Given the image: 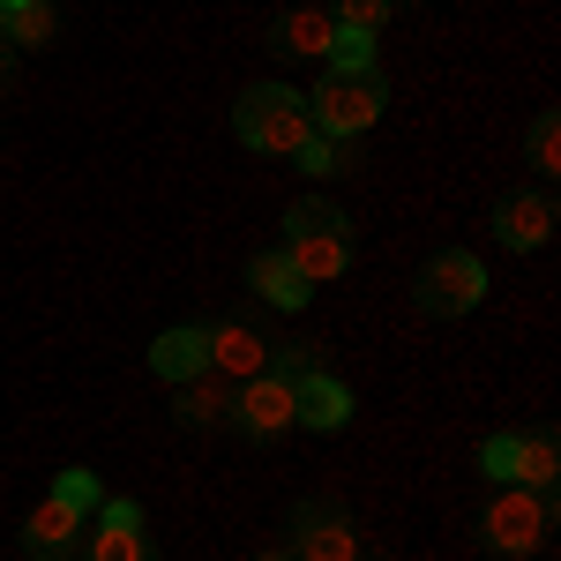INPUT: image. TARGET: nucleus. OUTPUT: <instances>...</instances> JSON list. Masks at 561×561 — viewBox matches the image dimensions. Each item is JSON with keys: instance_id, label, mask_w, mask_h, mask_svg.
<instances>
[{"instance_id": "1", "label": "nucleus", "mask_w": 561, "mask_h": 561, "mask_svg": "<svg viewBox=\"0 0 561 561\" xmlns=\"http://www.w3.org/2000/svg\"><path fill=\"white\" fill-rule=\"evenodd\" d=\"M232 128H240V142H248V150H262V158H293L307 135H314V113H307L300 90L255 83V90H240V105H232Z\"/></svg>"}, {"instance_id": "2", "label": "nucleus", "mask_w": 561, "mask_h": 561, "mask_svg": "<svg viewBox=\"0 0 561 561\" xmlns=\"http://www.w3.org/2000/svg\"><path fill=\"white\" fill-rule=\"evenodd\" d=\"M389 105V83L382 68H330L314 98H307V113H314V135H367L382 121Z\"/></svg>"}, {"instance_id": "3", "label": "nucleus", "mask_w": 561, "mask_h": 561, "mask_svg": "<svg viewBox=\"0 0 561 561\" xmlns=\"http://www.w3.org/2000/svg\"><path fill=\"white\" fill-rule=\"evenodd\" d=\"M479 539L494 547V554H539L547 539H554V494H531V486H502L494 502H486V517H479Z\"/></svg>"}, {"instance_id": "4", "label": "nucleus", "mask_w": 561, "mask_h": 561, "mask_svg": "<svg viewBox=\"0 0 561 561\" xmlns=\"http://www.w3.org/2000/svg\"><path fill=\"white\" fill-rule=\"evenodd\" d=\"M412 300H420V314H434V322H457V314H472V307L486 300V270H479V255H465V248H442V255L420 262Z\"/></svg>"}, {"instance_id": "5", "label": "nucleus", "mask_w": 561, "mask_h": 561, "mask_svg": "<svg viewBox=\"0 0 561 561\" xmlns=\"http://www.w3.org/2000/svg\"><path fill=\"white\" fill-rule=\"evenodd\" d=\"M479 472L494 479V486H531V494H554V472H561L554 434H547V427H539V434H494V442L479 449Z\"/></svg>"}, {"instance_id": "6", "label": "nucleus", "mask_w": 561, "mask_h": 561, "mask_svg": "<svg viewBox=\"0 0 561 561\" xmlns=\"http://www.w3.org/2000/svg\"><path fill=\"white\" fill-rule=\"evenodd\" d=\"M293 561H359V531L337 502H300L293 510Z\"/></svg>"}, {"instance_id": "7", "label": "nucleus", "mask_w": 561, "mask_h": 561, "mask_svg": "<svg viewBox=\"0 0 561 561\" xmlns=\"http://www.w3.org/2000/svg\"><path fill=\"white\" fill-rule=\"evenodd\" d=\"M225 420L240 434H255V442H270V434L293 427V382L285 375H255V382H240V397L225 404Z\"/></svg>"}, {"instance_id": "8", "label": "nucleus", "mask_w": 561, "mask_h": 561, "mask_svg": "<svg viewBox=\"0 0 561 561\" xmlns=\"http://www.w3.org/2000/svg\"><path fill=\"white\" fill-rule=\"evenodd\" d=\"M494 240H502L510 255H531V248H547V240H554V195H539V187H524V195H502V203H494Z\"/></svg>"}, {"instance_id": "9", "label": "nucleus", "mask_w": 561, "mask_h": 561, "mask_svg": "<svg viewBox=\"0 0 561 561\" xmlns=\"http://www.w3.org/2000/svg\"><path fill=\"white\" fill-rule=\"evenodd\" d=\"M203 337H210V375H232V382L270 375V345H262V330H248V322H217V330H203Z\"/></svg>"}, {"instance_id": "10", "label": "nucleus", "mask_w": 561, "mask_h": 561, "mask_svg": "<svg viewBox=\"0 0 561 561\" xmlns=\"http://www.w3.org/2000/svg\"><path fill=\"white\" fill-rule=\"evenodd\" d=\"M352 420V389L337 375H300L293 382V427H314V434H337Z\"/></svg>"}, {"instance_id": "11", "label": "nucleus", "mask_w": 561, "mask_h": 561, "mask_svg": "<svg viewBox=\"0 0 561 561\" xmlns=\"http://www.w3.org/2000/svg\"><path fill=\"white\" fill-rule=\"evenodd\" d=\"M277 255L293 262L307 285H337V277L352 270V240H337V232H285Z\"/></svg>"}, {"instance_id": "12", "label": "nucleus", "mask_w": 561, "mask_h": 561, "mask_svg": "<svg viewBox=\"0 0 561 561\" xmlns=\"http://www.w3.org/2000/svg\"><path fill=\"white\" fill-rule=\"evenodd\" d=\"M330 38H337V23H330V8H285L277 23H270V45L277 53H293V60H330Z\"/></svg>"}, {"instance_id": "13", "label": "nucleus", "mask_w": 561, "mask_h": 561, "mask_svg": "<svg viewBox=\"0 0 561 561\" xmlns=\"http://www.w3.org/2000/svg\"><path fill=\"white\" fill-rule=\"evenodd\" d=\"M150 375H158V382H195V375H210V337H203V330H165V337L150 345Z\"/></svg>"}, {"instance_id": "14", "label": "nucleus", "mask_w": 561, "mask_h": 561, "mask_svg": "<svg viewBox=\"0 0 561 561\" xmlns=\"http://www.w3.org/2000/svg\"><path fill=\"white\" fill-rule=\"evenodd\" d=\"M248 285H255L270 307H285V314H300V307L314 300V285H307V277H300L285 255H277V248H262V255L248 262Z\"/></svg>"}, {"instance_id": "15", "label": "nucleus", "mask_w": 561, "mask_h": 561, "mask_svg": "<svg viewBox=\"0 0 561 561\" xmlns=\"http://www.w3.org/2000/svg\"><path fill=\"white\" fill-rule=\"evenodd\" d=\"M76 531H83V510H68V502H53V494H45L38 517L23 524V547H31V554H60Z\"/></svg>"}, {"instance_id": "16", "label": "nucleus", "mask_w": 561, "mask_h": 561, "mask_svg": "<svg viewBox=\"0 0 561 561\" xmlns=\"http://www.w3.org/2000/svg\"><path fill=\"white\" fill-rule=\"evenodd\" d=\"M352 142H359V135H307L293 158H300V173L330 180V173H352V165H359V150H352Z\"/></svg>"}, {"instance_id": "17", "label": "nucleus", "mask_w": 561, "mask_h": 561, "mask_svg": "<svg viewBox=\"0 0 561 561\" xmlns=\"http://www.w3.org/2000/svg\"><path fill=\"white\" fill-rule=\"evenodd\" d=\"M225 375H195V382H180V427H210V420H225Z\"/></svg>"}, {"instance_id": "18", "label": "nucleus", "mask_w": 561, "mask_h": 561, "mask_svg": "<svg viewBox=\"0 0 561 561\" xmlns=\"http://www.w3.org/2000/svg\"><path fill=\"white\" fill-rule=\"evenodd\" d=\"M0 38L15 45V53H23V45H53V8H45V0L0 8Z\"/></svg>"}, {"instance_id": "19", "label": "nucleus", "mask_w": 561, "mask_h": 561, "mask_svg": "<svg viewBox=\"0 0 561 561\" xmlns=\"http://www.w3.org/2000/svg\"><path fill=\"white\" fill-rule=\"evenodd\" d=\"M83 561H158V554H150V539H142V531H128V524H98Z\"/></svg>"}, {"instance_id": "20", "label": "nucleus", "mask_w": 561, "mask_h": 561, "mask_svg": "<svg viewBox=\"0 0 561 561\" xmlns=\"http://www.w3.org/2000/svg\"><path fill=\"white\" fill-rule=\"evenodd\" d=\"M285 232H337V240H352V217L337 210V203H314V195H307V203L285 210Z\"/></svg>"}, {"instance_id": "21", "label": "nucleus", "mask_w": 561, "mask_h": 561, "mask_svg": "<svg viewBox=\"0 0 561 561\" xmlns=\"http://www.w3.org/2000/svg\"><path fill=\"white\" fill-rule=\"evenodd\" d=\"M524 150H531V165H539V173H561V121H554V113H539V121H531Z\"/></svg>"}, {"instance_id": "22", "label": "nucleus", "mask_w": 561, "mask_h": 561, "mask_svg": "<svg viewBox=\"0 0 561 561\" xmlns=\"http://www.w3.org/2000/svg\"><path fill=\"white\" fill-rule=\"evenodd\" d=\"M382 15H389V0H337V8H330L337 31H367V38L382 31Z\"/></svg>"}, {"instance_id": "23", "label": "nucleus", "mask_w": 561, "mask_h": 561, "mask_svg": "<svg viewBox=\"0 0 561 561\" xmlns=\"http://www.w3.org/2000/svg\"><path fill=\"white\" fill-rule=\"evenodd\" d=\"M330 68H375V38L367 31H337L330 38Z\"/></svg>"}, {"instance_id": "24", "label": "nucleus", "mask_w": 561, "mask_h": 561, "mask_svg": "<svg viewBox=\"0 0 561 561\" xmlns=\"http://www.w3.org/2000/svg\"><path fill=\"white\" fill-rule=\"evenodd\" d=\"M53 502H68V510H83V517H90V510H98V479H90V472H60V479H53Z\"/></svg>"}, {"instance_id": "25", "label": "nucleus", "mask_w": 561, "mask_h": 561, "mask_svg": "<svg viewBox=\"0 0 561 561\" xmlns=\"http://www.w3.org/2000/svg\"><path fill=\"white\" fill-rule=\"evenodd\" d=\"M270 375H285V382H300V375H314V359H307V345H270Z\"/></svg>"}, {"instance_id": "26", "label": "nucleus", "mask_w": 561, "mask_h": 561, "mask_svg": "<svg viewBox=\"0 0 561 561\" xmlns=\"http://www.w3.org/2000/svg\"><path fill=\"white\" fill-rule=\"evenodd\" d=\"M105 524H128V531H142V510H135V502H105Z\"/></svg>"}, {"instance_id": "27", "label": "nucleus", "mask_w": 561, "mask_h": 561, "mask_svg": "<svg viewBox=\"0 0 561 561\" xmlns=\"http://www.w3.org/2000/svg\"><path fill=\"white\" fill-rule=\"evenodd\" d=\"M8 76H15V45L0 38V83H8Z\"/></svg>"}, {"instance_id": "28", "label": "nucleus", "mask_w": 561, "mask_h": 561, "mask_svg": "<svg viewBox=\"0 0 561 561\" xmlns=\"http://www.w3.org/2000/svg\"><path fill=\"white\" fill-rule=\"evenodd\" d=\"M255 561H293V547H270V554H255Z\"/></svg>"}, {"instance_id": "29", "label": "nucleus", "mask_w": 561, "mask_h": 561, "mask_svg": "<svg viewBox=\"0 0 561 561\" xmlns=\"http://www.w3.org/2000/svg\"><path fill=\"white\" fill-rule=\"evenodd\" d=\"M38 561H68V547H60V554H38Z\"/></svg>"}, {"instance_id": "30", "label": "nucleus", "mask_w": 561, "mask_h": 561, "mask_svg": "<svg viewBox=\"0 0 561 561\" xmlns=\"http://www.w3.org/2000/svg\"><path fill=\"white\" fill-rule=\"evenodd\" d=\"M0 8H23V0H0Z\"/></svg>"}, {"instance_id": "31", "label": "nucleus", "mask_w": 561, "mask_h": 561, "mask_svg": "<svg viewBox=\"0 0 561 561\" xmlns=\"http://www.w3.org/2000/svg\"><path fill=\"white\" fill-rule=\"evenodd\" d=\"M389 8H397V0H389Z\"/></svg>"}]
</instances>
